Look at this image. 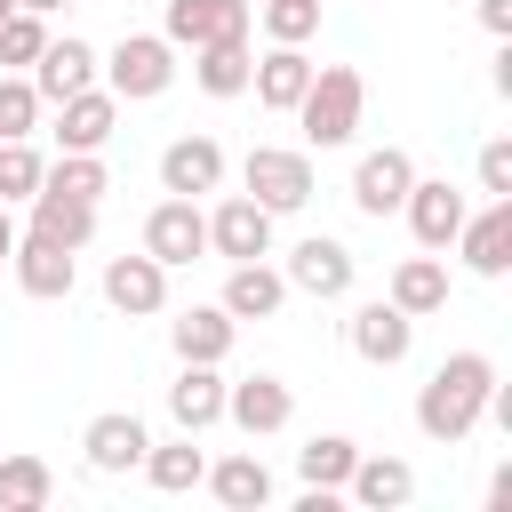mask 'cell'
I'll use <instances>...</instances> for the list:
<instances>
[{"label": "cell", "mask_w": 512, "mask_h": 512, "mask_svg": "<svg viewBox=\"0 0 512 512\" xmlns=\"http://www.w3.org/2000/svg\"><path fill=\"white\" fill-rule=\"evenodd\" d=\"M232 336H240V320H232L224 304H192V312H176V320H168L176 360H224V352H232Z\"/></svg>", "instance_id": "cell-24"}, {"label": "cell", "mask_w": 512, "mask_h": 512, "mask_svg": "<svg viewBox=\"0 0 512 512\" xmlns=\"http://www.w3.org/2000/svg\"><path fill=\"white\" fill-rule=\"evenodd\" d=\"M344 496H352L360 512H400V504L416 496V472H408L400 456H360L352 480H344Z\"/></svg>", "instance_id": "cell-25"}, {"label": "cell", "mask_w": 512, "mask_h": 512, "mask_svg": "<svg viewBox=\"0 0 512 512\" xmlns=\"http://www.w3.org/2000/svg\"><path fill=\"white\" fill-rule=\"evenodd\" d=\"M208 248H216L224 264H248V256H272V208H256L248 192H232V200H216V208H208Z\"/></svg>", "instance_id": "cell-14"}, {"label": "cell", "mask_w": 512, "mask_h": 512, "mask_svg": "<svg viewBox=\"0 0 512 512\" xmlns=\"http://www.w3.org/2000/svg\"><path fill=\"white\" fill-rule=\"evenodd\" d=\"M216 184H224V144H216V136H176V144L160 152V192L200 200V192H216Z\"/></svg>", "instance_id": "cell-20"}, {"label": "cell", "mask_w": 512, "mask_h": 512, "mask_svg": "<svg viewBox=\"0 0 512 512\" xmlns=\"http://www.w3.org/2000/svg\"><path fill=\"white\" fill-rule=\"evenodd\" d=\"M480 280H504L512 272V200H488V208H464L456 240H448Z\"/></svg>", "instance_id": "cell-11"}, {"label": "cell", "mask_w": 512, "mask_h": 512, "mask_svg": "<svg viewBox=\"0 0 512 512\" xmlns=\"http://www.w3.org/2000/svg\"><path fill=\"white\" fill-rule=\"evenodd\" d=\"M248 72H256L248 40H208V48H192V80H200L208 96H248Z\"/></svg>", "instance_id": "cell-29"}, {"label": "cell", "mask_w": 512, "mask_h": 512, "mask_svg": "<svg viewBox=\"0 0 512 512\" xmlns=\"http://www.w3.org/2000/svg\"><path fill=\"white\" fill-rule=\"evenodd\" d=\"M360 112H368V80L352 64H312V88L296 96V128L312 152H336L360 136Z\"/></svg>", "instance_id": "cell-2"}, {"label": "cell", "mask_w": 512, "mask_h": 512, "mask_svg": "<svg viewBox=\"0 0 512 512\" xmlns=\"http://www.w3.org/2000/svg\"><path fill=\"white\" fill-rule=\"evenodd\" d=\"M480 24H488L496 40H512V0H480Z\"/></svg>", "instance_id": "cell-38"}, {"label": "cell", "mask_w": 512, "mask_h": 512, "mask_svg": "<svg viewBox=\"0 0 512 512\" xmlns=\"http://www.w3.org/2000/svg\"><path fill=\"white\" fill-rule=\"evenodd\" d=\"M280 280H288V288H304V296H320V304H336V296H352L360 256H352L344 240L312 232V240H296V248H288V272H280Z\"/></svg>", "instance_id": "cell-6"}, {"label": "cell", "mask_w": 512, "mask_h": 512, "mask_svg": "<svg viewBox=\"0 0 512 512\" xmlns=\"http://www.w3.org/2000/svg\"><path fill=\"white\" fill-rule=\"evenodd\" d=\"M104 304L112 312H128V320H152V312H168V264L160 256H112L104 264Z\"/></svg>", "instance_id": "cell-15"}, {"label": "cell", "mask_w": 512, "mask_h": 512, "mask_svg": "<svg viewBox=\"0 0 512 512\" xmlns=\"http://www.w3.org/2000/svg\"><path fill=\"white\" fill-rule=\"evenodd\" d=\"M240 184H248V200H256V208H272V216H296V208L312 200V152L256 144V152L240 160Z\"/></svg>", "instance_id": "cell-4"}, {"label": "cell", "mask_w": 512, "mask_h": 512, "mask_svg": "<svg viewBox=\"0 0 512 512\" xmlns=\"http://www.w3.org/2000/svg\"><path fill=\"white\" fill-rule=\"evenodd\" d=\"M480 192L488 200H512V136H488L480 144Z\"/></svg>", "instance_id": "cell-37"}, {"label": "cell", "mask_w": 512, "mask_h": 512, "mask_svg": "<svg viewBox=\"0 0 512 512\" xmlns=\"http://www.w3.org/2000/svg\"><path fill=\"white\" fill-rule=\"evenodd\" d=\"M8 8H16V0H0V16H8Z\"/></svg>", "instance_id": "cell-41"}, {"label": "cell", "mask_w": 512, "mask_h": 512, "mask_svg": "<svg viewBox=\"0 0 512 512\" xmlns=\"http://www.w3.org/2000/svg\"><path fill=\"white\" fill-rule=\"evenodd\" d=\"M200 488L216 496V504H232V512H256V504H272V472H264V456H224V464H208L200 472Z\"/></svg>", "instance_id": "cell-27"}, {"label": "cell", "mask_w": 512, "mask_h": 512, "mask_svg": "<svg viewBox=\"0 0 512 512\" xmlns=\"http://www.w3.org/2000/svg\"><path fill=\"white\" fill-rule=\"evenodd\" d=\"M32 88H40V104H64V96H80V88H96V48L88 40H56L48 32V48L32 56Z\"/></svg>", "instance_id": "cell-17"}, {"label": "cell", "mask_w": 512, "mask_h": 512, "mask_svg": "<svg viewBox=\"0 0 512 512\" xmlns=\"http://www.w3.org/2000/svg\"><path fill=\"white\" fill-rule=\"evenodd\" d=\"M488 384H496V360H488V352H448V360L424 376V392H416V432L440 440V448L472 440V424H480V408H488Z\"/></svg>", "instance_id": "cell-1"}, {"label": "cell", "mask_w": 512, "mask_h": 512, "mask_svg": "<svg viewBox=\"0 0 512 512\" xmlns=\"http://www.w3.org/2000/svg\"><path fill=\"white\" fill-rule=\"evenodd\" d=\"M384 296L408 312V320H432V312H448V256H400L392 264V280H384Z\"/></svg>", "instance_id": "cell-21"}, {"label": "cell", "mask_w": 512, "mask_h": 512, "mask_svg": "<svg viewBox=\"0 0 512 512\" xmlns=\"http://www.w3.org/2000/svg\"><path fill=\"white\" fill-rule=\"evenodd\" d=\"M112 128H120V96L112 88H80V96L56 104V144L64 152H104Z\"/></svg>", "instance_id": "cell-18"}, {"label": "cell", "mask_w": 512, "mask_h": 512, "mask_svg": "<svg viewBox=\"0 0 512 512\" xmlns=\"http://www.w3.org/2000/svg\"><path fill=\"white\" fill-rule=\"evenodd\" d=\"M8 248H16V216H8V200H0V264H8Z\"/></svg>", "instance_id": "cell-39"}, {"label": "cell", "mask_w": 512, "mask_h": 512, "mask_svg": "<svg viewBox=\"0 0 512 512\" xmlns=\"http://www.w3.org/2000/svg\"><path fill=\"white\" fill-rule=\"evenodd\" d=\"M344 336H352V352H360L368 368H400V360L416 352V320H408L392 296H368V304H352Z\"/></svg>", "instance_id": "cell-7"}, {"label": "cell", "mask_w": 512, "mask_h": 512, "mask_svg": "<svg viewBox=\"0 0 512 512\" xmlns=\"http://www.w3.org/2000/svg\"><path fill=\"white\" fill-rule=\"evenodd\" d=\"M288 416H296V392L280 384V376H240V384H224V424H240L248 440H272V432H288Z\"/></svg>", "instance_id": "cell-12"}, {"label": "cell", "mask_w": 512, "mask_h": 512, "mask_svg": "<svg viewBox=\"0 0 512 512\" xmlns=\"http://www.w3.org/2000/svg\"><path fill=\"white\" fill-rule=\"evenodd\" d=\"M8 264H16V288H24V296H40V304L72 296V280H80V256H72V248H56V240H40V232H16Z\"/></svg>", "instance_id": "cell-16"}, {"label": "cell", "mask_w": 512, "mask_h": 512, "mask_svg": "<svg viewBox=\"0 0 512 512\" xmlns=\"http://www.w3.org/2000/svg\"><path fill=\"white\" fill-rule=\"evenodd\" d=\"M256 16H264V32H272L280 48H304V40L320 32V0H264Z\"/></svg>", "instance_id": "cell-34"}, {"label": "cell", "mask_w": 512, "mask_h": 512, "mask_svg": "<svg viewBox=\"0 0 512 512\" xmlns=\"http://www.w3.org/2000/svg\"><path fill=\"white\" fill-rule=\"evenodd\" d=\"M160 496H184V488H200V472H208V456L192 448V432L184 440H168V448H144V464H136Z\"/></svg>", "instance_id": "cell-31"}, {"label": "cell", "mask_w": 512, "mask_h": 512, "mask_svg": "<svg viewBox=\"0 0 512 512\" xmlns=\"http://www.w3.org/2000/svg\"><path fill=\"white\" fill-rule=\"evenodd\" d=\"M16 8H32V16H56V8H72V0H16Z\"/></svg>", "instance_id": "cell-40"}, {"label": "cell", "mask_w": 512, "mask_h": 512, "mask_svg": "<svg viewBox=\"0 0 512 512\" xmlns=\"http://www.w3.org/2000/svg\"><path fill=\"white\" fill-rule=\"evenodd\" d=\"M408 184H416V160H408L400 144H376V152H360V168H352V208L384 224V216H400Z\"/></svg>", "instance_id": "cell-10"}, {"label": "cell", "mask_w": 512, "mask_h": 512, "mask_svg": "<svg viewBox=\"0 0 512 512\" xmlns=\"http://www.w3.org/2000/svg\"><path fill=\"white\" fill-rule=\"evenodd\" d=\"M40 48H48V16H32V8H8V16H0V64H16V72H24Z\"/></svg>", "instance_id": "cell-35"}, {"label": "cell", "mask_w": 512, "mask_h": 512, "mask_svg": "<svg viewBox=\"0 0 512 512\" xmlns=\"http://www.w3.org/2000/svg\"><path fill=\"white\" fill-rule=\"evenodd\" d=\"M352 464H360V440H344V432H312V440L296 448V472H304V488H336V496H344Z\"/></svg>", "instance_id": "cell-30"}, {"label": "cell", "mask_w": 512, "mask_h": 512, "mask_svg": "<svg viewBox=\"0 0 512 512\" xmlns=\"http://www.w3.org/2000/svg\"><path fill=\"white\" fill-rule=\"evenodd\" d=\"M24 232H40V240H56V248H72V256H80V248L96 240V208H88V200H64V192H48V184H40V192H32V224H24Z\"/></svg>", "instance_id": "cell-26"}, {"label": "cell", "mask_w": 512, "mask_h": 512, "mask_svg": "<svg viewBox=\"0 0 512 512\" xmlns=\"http://www.w3.org/2000/svg\"><path fill=\"white\" fill-rule=\"evenodd\" d=\"M144 448H152V432H144L136 408H104V416H88V432H80V456H88V472H104V480L136 472Z\"/></svg>", "instance_id": "cell-8"}, {"label": "cell", "mask_w": 512, "mask_h": 512, "mask_svg": "<svg viewBox=\"0 0 512 512\" xmlns=\"http://www.w3.org/2000/svg\"><path fill=\"white\" fill-rule=\"evenodd\" d=\"M248 88H256V104H264V112H296V96L312 88V56L272 40V48L256 56V72H248Z\"/></svg>", "instance_id": "cell-22"}, {"label": "cell", "mask_w": 512, "mask_h": 512, "mask_svg": "<svg viewBox=\"0 0 512 512\" xmlns=\"http://www.w3.org/2000/svg\"><path fill=\"white\" fill-rule=\"evenodd\" d=\"M248 24H256V8H248V0H168V8H160V32H168L176 48L248 40Z\"/></svg>", "instance_id": "cell-9"}, {"label": "cell", "mask_w": 512, "mask_h": 512, "mask_svg": "<svg viewBox=\"0 0 512 512\" xmlns=\"http://www.w3.org/2000/svg\"><path fill=\"white\" fill-rule=\"evenodd\" d=\"M40 112H48V104H40V88H32V80H16V72H0V136H32V128H40Z\"/></svg>", "instance_id": "cell-36"}, {"label": "cell", "mask_w": 512, "mask_h": 512, "mask_svg": "<svg viewBox=\"0 0 512 512\" xmlns=\"http://www.w3.org/2000/svg\"><path fill=\"white\" fill-rule=\"evenodd\" d=\"M144 256H160L168 272H176V264H200V256H208V208L184 200V192H168V200L144 216Z\"/></svg>", "instance_id": "cell-5"}, {"label": "cell", "mask_w": 512, "mask_h": 512, "mask_svg": "<svg viewBox=\"0 0 512 512\" xmlns=\"http://www.w3.org/2000/svg\"><path fill=\"white\" fill-rule=\"evenodd\" d=\"M48 176V160L32 152V136H0V200H32Z\"/></svg>", "instance_id": "cell-33"}, {"label": "cell", "mask_w": 512, "mask_h": 512, "mask_svg": "<svg viewBox=\"0 0 512 512\" xmlns=\"http://www.w3.org/2000/svg\"><path fill=\"white\" fill-rule=\"evenodd\" d=\"M48 496H56L48 456H32V448H0V512H40Z\"/></svg>", "instance_id": "cell-28"}, {"label": "cell", "mask_w": 512, "mask_h": 512, "mask_svg": "<svg viewBox=\"0 0 512 512\" xmlns=\"http://www.w3.org/2000/svg\"><path fill=\"white\" fill-rule=\"evenodd\" d=\"M168 416H176V432H208V424H224V376H216V360H184L176 368V384H168Z\"/></svg>", "instance_id": "cell-19"}, {"label": "cell", "mask_w": 512, "mask_h": 512, "mask_svg": "<svg viewBox=\"0 0 512 512\" xmlns=\"http://www.w3.org/2000/svg\"><path fill=\"white\" fill-rule=\"evenodd\" d=\"M48 192H64V200H104L112 192V168H104V152H64V160H48V176H40Z\"/></svg>", "instance_id": "cell-32"}, {"label": "cell", "mask_w": 512, "mask_h": 512, "mask_svg": "<svg viewBox=\"0 0 512 512\" xmlns=\"http://www.w3.org/2000/svg\"><path fill=\"white\" fill-rule=\"evenodd\" d=\"M96 72H104V88H112L120 104H152V96H168V80H176V40H168V32H128L112 56H96Z\"/></svg>", "instance_id": "cell-3"}, {"label": "cell", "mask_w": 512, "mask_h": 512, "mask_svg": "<svg viewBox=\"0 0 512 512\" xmlns=\"http://www.w3.org/2000/svg\"><path fill=\"white\" fill-rule=\"evenodd\" d=\"M216 304H224L232 320H272V312L288 304V280H280L264 256H248V264H232V272H224V296H216Z\"/></svg>", "instance_id": "cell-23"}, {"label": "cell", "mask_w": 512, "mask_h": 512, "mask_svg": "<svg viewBox=\"0 0 512 512\" xmlns=\"http://www.w3.org/2000/svg\"><path fill=\"white\" fill-rule=\"evenodd\" d=\"M464 208H472V200H464V192H456L448 176H416V184H408V200H400V216H408V232H416V248H432V256H440V248L456 240V224H464Z\"/></svg>", "instance_id": "cell-13"}]
</instances>
